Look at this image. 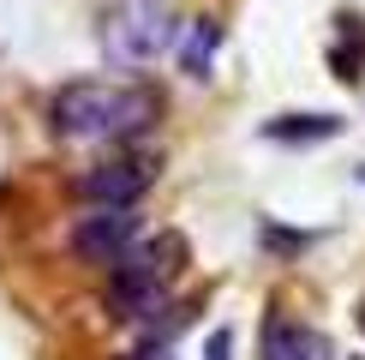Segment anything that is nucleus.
I'll return each instance as SVG.
<instances>
[{"instance_id":"nucleus-1","label":"nucleus","mask_w":365,"mask_h":360,"mask_svg":"<svg viewBox=\"0 0 365 360\" xmlns=\"http://www.w3.org/2000/svg\"><path fill=\"white\" fill-rule=\"evenodd\" d=\"M156 114H162L156 90L120 84V79H78L48 96V126L60 139H84V144H126Z\"/></svg>"},{"instance_id":"nucleus-2","label":"nucleus","mask_w":365,"mask_h":360,"mask_svg":"<svg viewBox=\"0 0 365 360\" xmlns=\"http://www.w3.org/2000/svg\"><path fill=\"white\" fill-rule=\"evenodd\" d=\"M96 42L114 66H150L174 49V12L168 0H114L96 19Z\"/></svg>"},{"instance_id":"nucleus-3","label":"nucleus","mask_w":365,"mask_h":360,"mask_svg":"<svg viewBox=\"0 0 365 360\" xmlns=\"http://www.w3.org/2000/svg\"><path fill=\"white\" fill-rule=\"evenodd\" d=\"M132 246H138V204H90V216H78L72 229V252L96 270H114Z\"/></svg>"},{"instance_id":"nucleus-4","label":"nucleus","mask_w":365,"mask_h":360,"mask_svg":"<svg viewBox=\"0 0 365 360\" xmlns=\"http://www.w3.org/2000/svg\"><path fill=\"white\" fill-rule=\"evenodd\" d=\"M156 186V156L150 150H114L108 162L78 174V199L84 204H138Z\"/></svg>"},{"instance_id":"nucleus-5","label":"nucleus","mask_w":365,"mask_h":360,"mask_svg":"<svg viewBox=\"0 0 365 360\" xmlns=\"http://www.w3.org/2000/svg\"><path fill=\"white\" fill-rule=\"evenodd\" d=\"M264 360H336L324 330L312 324H294V319H269L264 330Z\"/></svg>"},{"instance_id":"nucleus-6","label":"nucleus","mask_w":365,"mask_h":360,"mask_svg":"<svg viewBox=\"0 0 365 360\" xmlns=\"http://www.w3.org/2000/svg\"><path fill=\"white\" fill-rule=\"evenodd\" d=\"M216 54H222V24L216 19H192L186 36H180V72H186V79H210Z\"/></svg>"},{"instance_id":"nucleus-7","label":"nucleus","mask_w":365,"mask_h":360,"mask_svg":"<svg viewBox=\"0 0 365 360\" xmlns=\"http://www.w3.org/2000/svg\"><path fill=\"white\" fill-rule=\"evenodd\" d=\"M336 132H341L336 114H276V120H264V139H276V144H324Z\"/></svg>"},{"instance_id":"nucleus-8","label":"nucleus","mask_w":365,"mask_h":360,"mask_svg":"<svg viewBox=\"0 0 365 360\" xmlns=\"http://www.w3.org/2000/svg\"><path fill=\"white\" fill-rule=\"evenodd\" d=\"M234 354V336L227 330H210V349H204V360H227Z\"/></svg>"},{"instance_id":"nucleus-9","label":"nucleus","mask_w":365,"mask_h":360,"mask_svg":"<svg viewBox=\"0 0 365 360\" xmlns=\"http://www.w3.org/2000/svg\"><path fill=\"white\" fill-rule=\"evenodd\" d=\"M126 360H174L168 349H138V354H126Z\"/></svg>"}]
</instances>
